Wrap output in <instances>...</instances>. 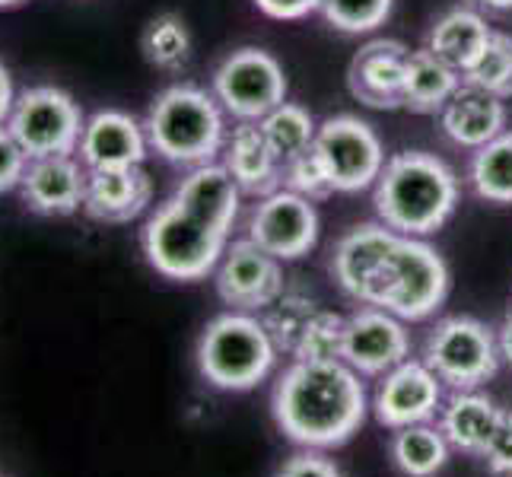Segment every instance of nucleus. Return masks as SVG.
Segmentation results:
<instances>
[{"label":"nucleus","mask_w":512,"mask_h":477,"mask_svg":"<svg viewBox=\"0 0 512 477\" xmlns=\"http://www.w3.org/2000/svg\"><path fill=\"white\" fill-rule=\"evenodd\" d=\"M277 430L299 449H341L360 433L369 414L363 376L344 360H293L271 392Z\"/></svg>","instance_id":"f257e3e1"},{"label":"nucleus","mask_w":512,"mask_h":477,"mask_svg":"<svg viewBox=\"0 0 512 477\" xmlns=\"http://www.w3.org/2000/svg\"><path fill=\"white\" fill-rule=\"evenodd\" d=\"M455 169L433 153L401 150L385 159L379 182L373 185L376 217L401 236L427 239L439 233L458 207Z\"/></svg>","instance_id":"f03ea898"},{"label":"nucleus","mask_w":512,"mask_h":477,"mask_svg":"<svg viewBox=\"0 0 512 477\" xmlns=\"http://www.w3.org/2000/svg\"><path fill=\"white\" fill-rule=\"evenodd\" d=\"M223 105L214 93L194 83H175L153 99L147 112V140L156 156L166 163L194 169L217 163L226 144V118Z\"/></svg>","instance_id":"7ed1b4c3"},{"label":"nucleus","mask_w":512,"mask_h":477,"mask_svg":"<svg viewBox=\"0 0 512 477\" xmlns=\"http://www.w3.org/2000/svg\"><path fill=\"white\" fill-rule=\"evenodd\" d=\"M229 242L233 233L185 207L179 198L163 201L140 229V249L147 264L175 284H198L214 274Z\"/></svg>","instance_id":"20e7f679"},{"label":"nucleus","mask_w":512,"mask_h":477,"mask_svg":"<svg viewBox=\"0 0 512 477\" xmlns=\"http://www.w3.org/2000/svg\"><path fill=\"white\" fill-rule=\"evenodd\" d=\"M280 350L255 312H220L204 325L194 360L210 388L252 392L274 373Z\"/></svg>","instance_id":"39448f33"},{"label":"nucleus","mask_w":512,"mask_h":477,"mask_svg":"<svg viewBox=\"0 0 512 477\" xmlns=\"http://www.w3.org/2000/svg\"><path fill=\"white\" fill-rule=\"evenodd\" d=\"M452 287L446 258L427 239L395 236L363 306L398 315L401 322H427L443 309Z\"/></svg>","instance_id":"423d86ee"},{"label":"nucleus","mask_w":512,"mask_h":477,"mask_svg":"<svg viewBox=\"0 0 512 477\" xmlns=\"http://www.w3.org/2000/svg\"><path fill=\"white\" fill-rule=\"evenodd\" d=\"M423 363L443 379L452 392L481 388L500 373L497 331L487 328L474 315H446L427 331L423 341Z\"/></svg>","instance_id":"0eeeda50"},{"label":"nucleus","mask_w":512,"mask_h":477,"mask_svg":"<svg viewBox=\"0 0 512 477\" xmlns=\"http://www.w3.org/2000/svg\"><path fill=\"white\" fill-rule=\"evenodd\" d=\"M86 118L74 96L58 86H32L16 93L7 131L16 137L29 159L45 156H74L80 147Z\"/></svg>","instance_id":"6e6552de"},{"label":"nucleus","mask_w":512,"mask_h":477,"mask_svg":"<svg viewBox=\"0 0 512 477\" xmlns=\"http://www.w3.org/2000/svg\"><path fill=\"white\" fill-rule=\"evenodd\" d=\"M312 153L319 156L334 191L357 194L379 182L385 169V147L369 121L357 115H331L319 125Z\"/></svg>","instance_id":"1a4fd4ad"},{"label":"nucleus","mask_w":512,"mask_h":477,"mask_svg":"<svg viewBox=\"0 0 512 477\" xmlns=\"http://www.w3.org/2000/svg\"><path fill=\"white\" fill-rule=\"evenodd\" d=\"M214 96L236 121H261L280 102H287L284 67L264 48H236L214 70Z\"/></svg>","instance_id":"9d476101"},{"label":"nucleus","mask_w":512,"mask_h":477,"mask_svg":"<svg viewBox=\"0 0 512 477\" xmlns=\"http://www.w3.org/2000/svg\"><path fill=\"white\" fill-rule=\"evenodd\" d=\"M319 210L309 198L290 188H277L255 201L245 236L280 261H299L319 245Z\"/></svg>","instance_id":"9b49d317"},{"label":"nucleus","mask_w":512,"mask_h":477,"mask_svg":"<svg viewBox=\"0 0 512 477\" xmlns=\"http://www.w3.org/2000/svg\"><path fill=\"white\" fill-rule=\"evenodd\" d=\"M214 287L229 309L255 312V315H261L287 290L280 258L264 252L249 236L229 242V249L223 252L214 271Z\"/></svg>","instance_id":"f8f14e48"},{"label":"nucleus","mask_w":512,"mask_h":477,"mask_svg":"<svg viewBox=\"0 0 512 477\" xmlns=\"http://www.w3.org/2000/svg\"><path fill=\"white\" fill-rule=\"evenodd\" d=\"M408 357L411 334L408 322H401L398 315L376 306H357L344 318L341 360L353 373H360L363 379H379Z\"/></svg>","instance_id":"ddd939ff"},{"label":"nucleus","mask_w":512,"mask_h":477,"mask_svg":"<svg viewBox=\"0 0 512 477\" xmlns=\"http://www.w3.org/2000/svg\"><path fill=\"white\" fill-rule=\"evenodd\" d=\"M443 379L423 360H404L395 369L379 376L373 395V414L385 430H401L411 423H430L443 408L446 392Z\"/></svg>","instance_id":"4468645a"},{"label":"nucleus","mask_w":512,"mask_h":477,"mask_svg":"<svg viewBox=\"0 0 512 477\" xmlns=\"http://www.w3.org/2000/svg\"><path fill=\"white\" fill-rule=\"evenodd\" d=\"M147 150H150L147 128L128 112L118 109H102L86 118L77 147L86 172L144 166Z\"/></svg>","instance_id":"2eb2a0df"},{"label":"nucleus","mask_w":512,"mask_h":477,"mask_svg":"<svg viewBox=\"0 0 512 477\" xmlns=\"http://www.w3.org/2000/svg\"><path fill=\"white\" fill-rule=\"evenodd\" d=\"M408 55L411 51L398 39H373L360 45L347 67L350 96L369 105V109H401Z\"/></svg>","instance_id":"dca6fc26"},{"label":"nucleus","mask_w":512,"mask_h":477,"mask_svg":"<svg viewBox=\"0 0 512 477\" xmlns=\"http://www.w3.org/2000/svg\"><path fill=\"white\" fill-rule=\"evenodd\" d=\"M395 229H388L385 223H360L347 229V233L334 242L331 249V277L338 280V287L344 296H350L353 303L363 306L373 280L382 268V261L395 242Z\"/></svg>","instance_id":"f3484780"},{"label":"nucleus","mask_w":512,"mask_h":477,"mask_svg":"<svg viewBox=\"0 0 512 477\" xmlns=\"http://www.w3.org/2000/svg\"><path fill=\"white\" fill-rule=\"evenodd\" d=\"M20 198L39 217L77 214L86 198V166L74 156L29 159V169L20 182Z\"/></svg>","instance_id":"a211bd4d"},{"label":"nucleus","mask_w":512,"mask_h":477,"mask_svg":"<svg viewBox=\"0 0 512 477\" xmlns=\"http://www.w3.org/2000/svg\"><path fill=\"white\" fill-rule=\"evenodd\" d=\"M220 156L245 198L261 201L284 188V163L274 156L258 121H236V128H229L226 134Z\"/></svg>","instance_id":"6ab92c4d"},{"label":"nucleus","mask_w":512,"mask_h":477,"mask_svg":"<svg viewBox=\"0 0 512 477\" xmlns=\"http://www.w3.org/2000/svg\"><path fill=\"white\" fill-rule=\"evenodd\" d=\"M153 201V179L144 166L86 172L83 210L99 223H131Z\"/></svg>","instance_id":"aec40b11"},{"label":"nucleus","mask_w":512,"mask_h":477,"mask_svg":"<svg viewBox=\"0 0 512 477\" xmlns=\"http://www.w3.org/2000/svg\"><path fill=\"white\" fill-rule=\"evenodd\" d=\"M439 128L455 147L481 150L506 131V99L462 83L439 112Z\"/></svg>","instance_id":"412c9836"},{"label":"nucleus","mask_w":512,"mask_h":477,"mask_svg":"<svg viewBox=\"0 0 512 477\" xmlns=\"http://www.w3.org/2000/svg\"><path fill=\"white\" fill-rule=\"evenodd\" d=\"M436 417H439L436 427L443 430L452 449L484 458L506 411L487 392H481V388H465V392H452Z\"/></svg>","instance_id":"4be33fe9"},{"label":"nucleus","mask_w":512,"mask_h":477,"mask_svg":"<svg viewBox=\"0 0 512 477\" xmlns=\"http://www.w3.org/2000/svg\"><path fill=\"white\" fill-rule=\"evenodd\" d=\"M172 198H179L185 207L198 210L210 223H217L226 233H233L239 223L245 194L239 191V185L233 182V175L226 172L223 163H207V166L188 169L185 179L175 185Z\"/></svg>","instance_id":"5701e85b"},{"label":"nucleus","mask_w":512,"mask_h":477,"mask_svg":"<svg viewBox=\"0 0 512 477\" xmlns=\"http://www.w3.org/2000/svg\"><path fill=\"white\" fill-rule=\"evenodd\" d=\"M458 86H462V74L446 61H439L430 48L411 51L408 67H404L401 109L417 115H439L443 105L455 96Z\"/></svg>","instance_id":"b1692460"},{"label":"nucleus","mask_w":512,"mask_h":477,"mask_svg":"<svg viewBox=\"0 0 512 477\" xmlns=\"http://www.w3.org/2000/svg\"><path fill=\"white\" fill-rule=\"evenodd\" d=\"M490 26L487 20L471 7H452L449 13H443L436 20V26L427 35V48L439 61H446L449 67H455L458 74L478 61V55L484 51L487 39H490Z\"/></svg>","instance_id":"393cba45"},{"label":"nucleus","mask_w":512,"mask_h":477,"mask_svg":"<svg viewBox=\"0 0 512 477\" xmlns=\"http://www.w3.org/2000/svg\"><path fill=\"white\" fill-rule=\"evenodd\" d=\"M449 439L433 423H411V427L392 430L388 455L404 477H436L449 465Z\"/></svg>","instance_id":"a878e982"},{"label":"nucleus","mask_w":512,"mask_h":477,"mask_svg":"<svg viewBox=\"0 0 512 477\" xmlns=\"http://www.w3.org/2000/svg\"><path fill=\"white\" fill-rule=\"evenodd\" d=\"M468 182L487 204H512V131L471 153Z\"/></svg>","instance_id":"bb28decb"},{"label":"nucleus","mask_w":512,"mask_h":477,"mask_svg":"<svg viewBox=\"0 0 512 477\" xmlns=\"http://www.w3.org/2000/svg\"><path fill=\"white\" fill-rule=\"evenodd\" d=\"M258 125L280 163H290V159L309 153L315 144V134H319L315 118L299 102H280L274 112H268L258 121Z\"/></svg>","instance_id":"cd10ccee"},{"label":"nucleus","mask_w":512,"mask_h":477,"mask_svg":"<svg viewBox=\"0 0 512 477\" xmlns=\"http://www.w3.org/2000/svg\"><path fill=\"white\" fill-rule=\"evenodd\" d=\"M140 51L156 70H182L191 58V32L179 13H160L140 32Z\"/></svg>","instance_id":"c85d7f7f"},{"label":"nucleus","mask_w":512,"mask_h":477,"mask_svg":"<svg viewBox=\"0 0 512 477\" xmlns=\"http://www.w3.org/2000/svg\"><path fill=\"white\" fill-rule=\"evenodd\" d=\"M315 312H319V303H315L312 296L296 293V290H284L268 309L261 312V322L274 338L277 350L290 357L296 341H299V334H303V328L309 325V318Z\"/></svg>","instance_id":"c756f323"},{"label":"nucleus","mask_w":512,"mask_h":477,"mask_svg":"<svg viewBox=\"0 0 512 477\" xmlns=\"http://www.w3.org/2000/svg\"><path fill=\"white\" fill-rule=\"evenodd\" d=\"M462 83H471L500 99L512 96V35L509 32H490L478 61L462 74Z\"/></svg>","instance_id":"7c9ffc66"},{"label":"nucleus","mask_w":512,"mask_h":477,"mask_svg":"<svg viewBox=\"0 0 512 477\" xmlns=\"http://www.w3.org/2000/svg\"><path fill=\"white\" fill-rule=\"evenodd\" d=\"M344 318L347 315L319 309L309 318V325L303 328V334H299V341H296L290 357L293 360H306V363L341 360V350H344Z\"/></svg>","instance_id":"2f4dec72"},{"label":"nucleus","mask_w":512,"mask_h":477,"mask_svg":"<svg viewBox=\"0 0 512 477\" xmlns=\"http://www.w3.org/2000/svg\"><path fill=\"white\" fill-rule=\"evenodd\" d=\"M395 0H319V13L325 23L347 35H366L385 26L392 16Z\"/></svg>","instance_id":"473e14b6"},{"label":"nucleus","mask_w":512,"mask_h":477,"mask_svg":"<svg viewBox=\"0 0 512 477\" xmlns=\"http://www.w3.org/2000/svg\"><path fill=\"white\" fill-rule=\"evenodd\" d=\"M284 188L303 194V198H309V201H325L334 194V185L325 175L319 156H315L312 150L290 159V163H284Z\"/></svg>","instance_id":"72a5a7b5"},{"label":"nucleus","mask_w":512,"mask_h":477,"mask_svg":"<svg viewBox=\"0 0 512 477\" xmlns=\"http://www.w3.org/2000/svg\"><path fill=\"white\" fill-rule=\"evenodd\" d=\"M26 169H29V156L16 144V137L7 131V125H0V194L20 188Z\"/></svg>","instance_id":"f704fd0d"},{"label":"nucleus","mask_w":512,"mask_h":477,"mask_svg":"<svg viewBox=\"0 0 512 477\" xmlns=\"http://www.w3.org/2000/svg\"><path fill=\"white\" fill-rule=\"evenodd\" d=\"M274 477H344V474L322 449H299L277 468Z\"/></svg>","instance_id":"c9c22d12"},{"label":"nucleus","mask_w":512,"mask_h":477,"mask_svg":"<svg viewBox=\"0 0 512 477\" xmlns=\"http://www.w3.org/2000/svg\"><path fill=\"white\" fill-rule=\"evenodd\" d=\"M484 462L493 477H512V411H506L497 436L490 439Z\"/></svg>","instance_id":"e433bc0d"},{"label":"nucleus","mask_w":512,"mask_h":477,"mask_svg":"<svg viewBox=\"0 0 512 477\" xmlns=\"http://www.w3.org/2000/svg\"><path fill=\"white\" fill-rule=\"evenodd\" d=\"M255 7L280 23L306 20L309 13H319V0H255Z\"/></svg>","instance_id":"4c0bfd02"},{"label":"nucleus","mask_w":512,"mask_h":477,"mask_svg":"<svg viewBox=\"0 0 512 477\" xmlns=\"http://www.w3.org/2000/svg\"><path fill=\"white\" fill-rule=\"evenodd\" d=\"M13 102H16V90H13V77L10 70L0 61V125H7V118L13 112Z\"/></svg>","instance_id":"58836bf2"},{"label":"nucleus","mask_w":512,"mask_h":477,"mask_svg":"<svg viewBox=\"0 0 512 477\" xmlns=\"http://www.w3.org/2000/svg\"><path fill=\"white\" fill-rule=\"evenodd\" d=\"M497 344H500V357H503V363L512 366V312L503 318V325L497 328Z\"/></svg>","instance_id":"ea45409f"},{"label":"nucleus","mask_w":512,"mask_h":477,"mask_svg":"<svg viewBox=\"0 0 512 477\" xmlns=\"http://www.w3.org/2000/svg\"><path fill=\"white\" fill-rule=\"evenodd\" d=\"M474 4H481V7H487V10H497V13L512 10V0H474Z\"/></svg>","instance_id":"a19ab883"},{"label":"nucleus","mask_w":512,"mask_h":477,"mask_svg":"<svg viewBox=\"0 0 512 477\" xmlns=\"http://www.w3.org/2000/svg\"><path fill=\"white\" fill-rule=\"evenodd\" d=\"M16 4H23V0H0V10H4V7H16Z\"/></svg>","instance_id":"79ce46f5"}]
</instances>
